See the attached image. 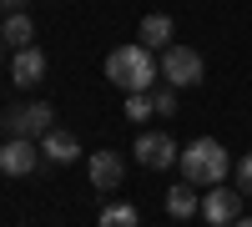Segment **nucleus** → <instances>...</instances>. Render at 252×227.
<instances>
[{
  "label": "nucleus",
  "instance_id": "1",
  "mask_svg": "<svg viewBox=\"0 0 252 227\" xmlns=\"http://www.w3.org/2000/svg\"><path fill=\"white\" fill-rule=\"evenodd\" d=\"M106 81L111 86H121L126 96H136V91H152L157 81H161V61H152V51L141 46H116L106 56Z\"/></svg>",
  "mask_w": 252,
  "mask_h": 227
},
{
  "label": "nucleus",
  "instance_id": "2",
  "mask_svg": "<svg viewBox=\"0 0 252 227\" xmlns=\"http://www.w3.org/2000/svg\"><path fill=\"white\" fill-rule=\"evenodd\" d=\"M182 182H192V187H217V182L227 177V147L222 141H212V136H197V141H187L182 147Z\"/></svg>",
  "mask_w": 252,
  "mask_h": 227
},
{
  "label": "nucleus",
  "instance_id": "3",
  "mask_svg": "<svg viewBox=\"0 0 252 227\" xmlns=\"http://www.w3.org/2000/svg\"><path fill=\"white\" fill-rule=\"evenodd\" d=\"M202 76H207V66H202V56L192 46H166L161 51V81H166V86L187 91V86H197Z\"/></svg>",
  "mask_w": 252,
  "mask_h": 227
},
{
  "label": "nucleus",
  "instance_id": "4",
  "mask_svg": "<svg viewBox=\"0 0 252 227\" xmlns=\"http://www.w3.org/2000/svg\"><path fill=\"white\" fill-rule=\"evenodd\" d=\"M0 127H5V136H26V141H35V136H46V131L56 127V111L46 106V101H31V106H10L5 116H0Z\"/></svg>",
  "mask_w": 252,
  "mask_h": 227
},
{
  "label": "nucleus",
  "instance_id": "5",
  "mask_svg": "<svg viewBox=\"0 0 252 227\" xmlns=\"http://www.w3.org/2000/svg\"><path fill=\"white\" fill-rule=\"evenodd\" d=\"M131 157L141 162V167H152V172H166L182 152H177V141L166 136V131H141V136H136V147H131Z\"/></svg>",
  "mask_w": 252,
  "mask_h": 227
},
{
  "label": "nucleus",
  "instance_id": "6",
  "mask_svg": "<svg viewBox=\"0 0 252 227\" xmlns=\"http://www.w3.org/2000/svg\"><path fill=\"white\" fill-rule=\"evenodd\" d=\"M202 217L212 222V227H232L237 217H242V192L237 187H207V197H202Z\"/></svg>",
  "mask_w": 252,
  "mask_h": 227
},
{
  "label": "nucleus",
  "instance_id": "7",
  "mask_svg": "<svg viewBox=\"0 0 252 227\" xmlns=\"http://www.w3.org/2000/svg\"><path fill=\"white\" fill-rule=\"evenodd\" d=\"M40 167V147L26 136H5V147H0V172L5 177H31Z\"/></svg>",
  "mask_w": 252,
  "mask_h": 227
},
{
  "label": "nucleus",
  "instance_id": "8",
  "mask_svg": "<svg viewBox=\"0 0 252 227\" xmlns=\"http://www.w3.org/2000/svg\"><path fill=\"white\" fill-rule=\"evenodd\" d=\"M86 172H91V187L96 192H116L121 177H126V162L116 152H96V157H86Z\"/></svg>",
  "mask_w": 252,
  "mask_h": 227
},
{
  "label": "nucleus",
  "instance_id": "9",
  "mask_svg": "<svg viewBox=\"0 0 252 227\" xmlns=\"http://www.w3.org/2000/svg\"><path fill=\"white\" fill-rule=\"evenodd\" d=\"M40 157H46V162H56V167H71V162L81 157V141H76L71 131H61V127H51L46 136H40Z\"/></svg>",
  "mask_w": 252,
  "mask_h": 227
},
{
  "label": "nucleus",
  "instance_id": "10",
  "mask_svg": "<svg viewBox=\"0 0 252 227\" xmlns=\"http://www.w3.org/2000/svg\"><path fill=\"white\" fill-rule=\"evenodd\" d=\"M10 81H15V86H40V81H46V56H40L35 46L15 51V61H10Z\"/></svg>",
  "mask_w": 252,
  "mask_h": 227
},
{
  "label": "nucleus",
  "instance_id": "11",
  "mask_svg": "<svg viewBox=\"0 0 252 227\" xmlns=\"http://www.w3.org/2000/svg\"><path fill=\"white\" fill-rule=\"evenodd\" d=\"M141 46L146 51H166L172 46V15H146L141 20Z\"/></svg>",
  "mask_w": 252,
  "mask_h": 227
},
{
  "label": "nucleus",
  "instance_id": "12",
  "mask_svg": "<svg viewBox=\"0 0 252 227\" xmlns=\"http://www.w3.org/2000/svg\"><path fill=\"white\" fill-rule=\"evenodd\" d=\"M0 40H5V46H15V51H26L31 40H35L31 15H26V10H20V15H5V26H0Z\"/></svg>",
  "mask_w": 252,
  "mask_h": 227
},
{
  "label": "nucleus",
  "instance_id": "13",
  "mask_svg": "<svg viewBox=\"0 0 252 227\" xmlns=\"http://www.w3.org/2000/svg\"><path fill=\"white\" fill-rule=\"evenodd\" d=\"M96 227H141V212L131 207V202H106L96 217Z\"/></svg>",
  "mask_w": 252,
  "mask_h": 227
},
{
  "label": "nucleus",
  "instance_id": "14",
  "mask_svg": "<svg viewBox=\"0 0 252 227\" xmlns=\"http://www.w3.org/2000/svg\"><path fill=\"white\" fill-rule=\"evenodd\" d=\"M166 212H172V217H192V212H202V197L192 192V182H182V187L166 192Z\"/></svg>",
  "mask_w": 252,
  "mask_h": 227
},
{
  "label": "nucleus",
  "instance_id": "15",
  "mask_svg": "<svg viewBox=\"0 0 252 227\" xmlns=\"http://www.w3.org/2000/svg\"><path fill=\"white\" fill-rule=\"evenodd\" d=\"M157 106H152V91H136V96H126V116L131 121H146Z\"/></svg>",
  "mask_w": 252,
  "mask_h": 227
},
{
  "label": "nucleus",
  "instance_id": "16",
  "mask_svg": "<svg viewBox=\"0 0 252 227\" xmlns=\"http://www.w3.org/2000/svg\"><path fill=\"white\" fill-rule=\"evenodd\" d=\"M152 106H157V116H177V86H157Z\"/></svg>",
  "mask_w": 252,
  "mask_h": 227
},
{
  "label": "nucleus",
  "instance_id": "17",
  "mask_svg": "<svg viewBox=\"0 0 252 227\" xmlns=\"http://www.w3.org/2000/svg\"><path fill=\"white\" fill-rule=\"evenodd\" d=\"M237 192H242V197H252V152L237 162Z\"/></svg>",
  "mask_w": 252,
  "mask_h": 227
},
{
  "label": "nucleus",
  "instance_id": "18",
  "mask_svg": "<svg viewBox=\"0 0 252 227\" xmlns=\"http://www.w3.org/2000/svg\"><path fill=\"white\" fill-rule=\"evenodd\" d=\"M5 10H10V15H20V10H26V0H5Z\"/></svg>",
  "mask_w": 252,
  "mask_h": 227
},
{
  "label": "nucleus",
  "instance_id": "19",
  "mask_svg": "<svg viewBox=\"0 0 252 227\" xmlns=\"http://www.w3.org/2000/svg\"><path fill=\"white\" fill-rule=\"evenodd\" d=\"M232 227H252V217H237V222H232Z\"/></svg>",
  "mask_w": 252,
  "mask_h": 227
},
{
  "label": "nucleus",
  "instance_id": "20",
  "mask_svg": "<svg viewBox=\"0 0 252 227\" xmlns=\"http://www.w3.org/2000/svg\"><path fill=\"white\" fill-rule=\"evenodd\" d=\"M0 10H5V0H0Z\"/></svg>",
  "mask_w": 252,
  "mask_h": 227
},
{
  "label": "nucleus",
  "instance_id": "21",
  "mask_svg": "<svg viewBox=\"0 0 252 227\" xmlns=\"http://www.w3.org/2000/svg\"><path fill=\"white\" fill-rule=\"evenodd\" d=\"M0 46H5V40H0Z\"/></svg>",
  "mask_w": 252,
  "mask_h": 227
}]
</instances>
